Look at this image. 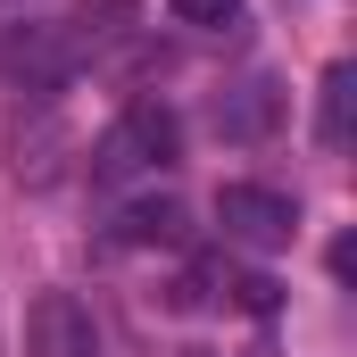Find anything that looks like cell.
I'll return each instance as SVG.
<instances>
[{"mask_svg":"<svg viewBox=\"0 0 357 357\" xmlns=\"http://www.w3.org/2000/svg\"><path fill=\"white\" fill-rule=\"evenodd\" d=\"M349 108H357V67H324V84H316V142L324 150H341L349 142Z\"/></svg>","mask_w":357,"mask_h":357,"instance_id":"8992f818","label":"cell"},{"mask_svg":"<svg viewBox=\"0 0 357 357\" xmlns=\"http://www.w3.org/2000/svg\"><path fill=\"white\" fill-rule=\"evenodd\" d=\"M183 25H199V33H225V25H241V0H167Z\"/></svg>","mask_w":357,"mask_h":357,"instance_id":"52a82bcc","label":"cell"},{"mask_svg":"<svg viewBox=\"0 0 357 357\" xmlns=\"http://www.w3.org/2000/svg\"><path fill=\"white\" fill-rule=\"evenodd\" d=\"M175 357H216V349H175Z\"/></svg>","mask_w":357,"mask_h":357,"instance_id":"9c48e42d","label":"cell"},{"mask_svg":"<svg viewBox=\"0 0 357 357\" xmlns=\"http://www.w3.org/2000/svg\"><path fill=\"white\" fill-rule=\"evenodd\" d=\"M274 125H282V84H266V75H250V84H233L216 100V133L225 142H266Z\"/></svg>","mask_w":357,"mask_h":357,"instance_id":"5b68a950","label":"cell"},{"mask_svg":"<svg viewBox=\"0 0 357 357\" xmlns=\"http://www.w3.org/2000/svg\"><path fill=\"white\" fill-rule=\"evenodd\" d=\"M75 17H84L91 33H125V25L142 17V0H75Z\"/></svg>","mask_w":357,"mask_h":357,"instance_id":"ba28073f","label":"cell"},{"mask_svg":"<svg viewBox=\"0 0 357 357\" xmlns=\"http://www.w3.org/2000/svg\"><path fill=\"white\" fill-rule=\"evenodd\" d=\"M25 357H100V324L75 291H42L25 307Z\"/></svg>","mask_w":357,"mask_h":357,"instance_id":"3957f363","label":"cell"},{"mask_svg":"<svg viewBox=\"0 0 357 357\" xmlns=\"http://www.w3.org/2000/svg\"><path fill=\"white\" fill-rule=\"evenodd\" d=\"M216 225H225V241H241V250H282V241L299 233V199H282L266 183H225V191H216Z\"/></svg>","mask_w":357,"mask_h":357,"instance_id":"7a4b0ae2","label":"cell"},{"mask_svg":"<svg viewBox=\"0 0 357 357\" xmlns=\"http://www.w3.org/2000/svg\"><path fill=\"white\" fill-rule=\"evenodd\" d=\"M108 233H116L125 250H183V241H191V208L167 199V191H158V199H125Z\"/></svg>","mask_w":357,"mask_h":357,"instance_id":"277c9868","label":"cell"},{"mask_svg":"<svg viewBox=\"0 0 357 357\" xmlns=\"http://www.w3.org/2000/svg\"><path fill=\"white\" fill-rule=\"evenodd\" d=\"M183 158V125L167 100H133L100 142H91V183H125V175H150V167H175Z\"/></svg>","mask_w":357,"mask_h":357,"instance_id":"6da1fadb","label":"cell"}]
</instances>
